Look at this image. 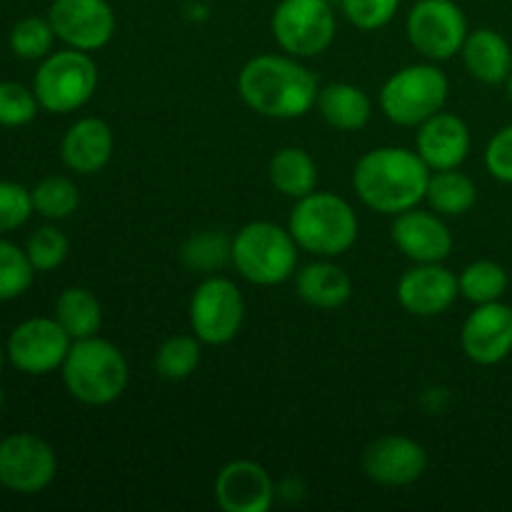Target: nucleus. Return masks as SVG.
Listing matches in <instances>:
<instances>
[{
	"instance_id": "nucleus-1",
	"label": "nucleus",
	"mask_w": 512,
	"mask_h": 512,
	"mask_svg": "<svg viewBox=\"0 0 512 512\" xmlns=\"http://www.w3.org/2000/svg\"><path fill=\"white\" fill-rule=\"evenodd\" d=\"M238 93L258 115L273 120L303 118L318 103V80L293 55H258L238 73Z\"/></svg>"
},
{
	"instance_id": "nucleus-2",
	"label": "nucleus",
	"mask_w": 512,
	"mask_h": 512,
	"mask_svg": "<svg viewBox=\"0 0 512 512\" xmlns=\"http://www.w3.org/2000/svg\"><path fill=\"white\" fill-rule=\"evenodd\" d=\"M433 170L418 150L385 145L365 153L353 170V188L370 210L398 215L418 208L425 200Z\"/></svg>"
},
{
	"instance_id": "nucleus-3",
	"label": "nucleus",
	"mask_w": 512,
	"mask_h": 512,
	"mask_svg": "<svg viewBox=\"0 0 512 512\" xmlns=\"http://www.w3.org/2000/svg\"><path fill=\"white\" fill-rule=\"evenodd\" d=\"M288 230L305 253H313L318 258H335L353 248L360 223L358 213L348 200L335 193L313 190L293 205Z\"/></svg>"
},
{
	"instance_id": "nucleus-4",
	"label": "nucleus",
	"mask_w": 512,
	"mask_h": 512,
	"mask_svg": "<svg viewBox=\"0 0 512 512\" xmlns=\"http://www.w3.org/2000/svg\"><path fill=\"white\" fill-rule=\"evenodd\" d=\"M63 383L83 405H110L128 388V360L110 340H73L63 363Z\"/></svg>"
},
{
	"instance_id": "nucleus-5",
	"label": "nucleus",
	"mask_w": 512,
	"mask_h": 512,
	"mask_svg": "<svg viewBox=\"0 0 512 512\" xmlns=\"http://www.w3.org/2000/svg\"><path fill=\"white\" fill-rule=\"evenodd\" d=\"M230 260L255 285H280L298 268V243L290 230L268 220H255L233 238Z\"/></svg>"
},
{
	"instance_id": "nucleus-6",
	"label": "nucleus",
	"mask_w": 512,
	"mask_h": 512,
	"mask_svg": "<svg viewBox=\"0 0 512 512\" xmlns=\"http://www.w3.org/2000/svg\"><path fill=\"white\" fill-rule=\"evenodd\" d=\"M448 100V78L438 65L418 63L398 70L380 90V110L403 128H418Z\"/></svg>"
},
{
	"instance_id": "nucleus-7",
	"label": "nucleus",
	"mask_w": 512,
	"mask_h": 512,
	"mask_svg": "<svg viewBox=\"0 0 512 512\" xmlns=\"http://www.w3.org/2000/svg\"><path fill=\"white\" fill-rule=\"evenodd\" d=\"M98 88V65L83 50H60L48 55L35 73L33 90L48 113L80 110Z\"/></svg>"
},
{
	"instance_id": "nucleus-8",
	"label": "nucleus",
	"mask_w": 512,
	"mask_h": 512,
	"mask_svg": "<svg viewBox=\"0 0 512 512\" xmlns=\"http://www.w3.org/2000/svg\"><path fill=\"white\" fill-rule=\"evenodd\" d=\"M275 43L293 58H315L333 45L338 20L328 0H280L273 10Z\"/></svg>"
},
{
	"instance_id": "nucleus-9",
	"label": "nucleus",
	"mask_w": 512,
	"mask_h": 512,
	"mask_svg": "<svg viewBox=\"0 0 512 512\" xmlns=\"http://www.w3.org/2000/svg\"><path fill=\"white\" fill-rule=\"evenodd\" d=\"M190 328L203 345H228L238 338L245 320V300L238 285L210 275L190 295Z\"/></svg>"
},
{
	"instance_id": "nucleus-10",
	"label": "nucleus",
	"mask_w": 512,
	"mask_h": 512,
	"mask_svg": "<svg viewBox=\"0 0 512 512\" xmlns=\"http://www.w3.org/2000/svg\"><path fill=\"white\" fill-rule=\"evenodd\" d=\"M405 30L413 48L428 60H450L463 50L468 20L455 0H418L410 8Z\"/></svg>"
},
{
	"instance_id": "nucleus-11",
	"label": "nucleus",
	"mask_w": 512,
	"mask_h": 512,
	"mask_svg": "<svg viewBox=\"0 0 512 512\" xmlns=\"http://www.w3.org/2000/svg\"><path fill=\"white\" fill-rule=\"evenodd\" d=\"M58 473L55 450L33 433H15L0 440V485L20 495L48 488Z\"/></svg>"
},
{
	"instance_id": "nucleus-12",
	"label": "nucleus",
	"mask_w": 512,
	"mask_h": 512,
	"mask_svg": "<svg viewBox=\"0 0 512 512\" xmlns=\"http://www.w3.org/2000/svg\"><path fill=\"white\" fill-rule=\"evenodd\" d=\"M73 338L55 318H30L8 338V358L20 373L48 375L63 368Z\"/></svg>"
},
{
	"instance_id": "nucleus-13",
	"label": "nucleus",
	"mask_w": 512,
	"mask_h": 512,
	"mask_svg": "<svg viewBox=\"0 0 512 512\" xmlns=\"http://www.w3.org/2000/svg\"><path fill=\"white\" fill-rule=\"evenodd\" d=\"M48 20L55 38L83 53L105 48L115 35V13L108 0H53Z\"/></svg>"
},
{
	"instance_id": "nucleus-14",
	"label": "nucleus",
	"mask_w": 512,
	"mask_h": 512,
	"mask_svg": "<svg viewBox=\"0 0 512 512\" xmlns=\"http://www.w3.org/2000/svg\"><path fill=\"white\" fill-rule=\"evenodd\" d=\"M428 455L418 440L408 435H383L363 453V470L373 483L385 488H405L423 478Z\"/></svg>"
},
{
	"instance_id": "nucleus-15",
	"label": "nucleus",
	"mask_w": 512,
	"mask_h": 512,
	"mask_svg": "<svg viewBox=\"0 0 512 512\" xmlns=\"http://www.w3.org/2000/svg\"><path fill=\"white\" fill-rule=\"evenodd\" d=\"M463 353L478 365H498L512 353V305H475L460 333Z\"/></svg>"
},
{
	"instance_id": "nucleus-16",
	"label": "nucleus",
	"mask_w": 512,
	"mask_h": 512,
	"mask_svg": "<svg viewBox=\"0 0 512 512\" xmlns=\"http://www.w3.org/2000/svg\"><path fill=\"white\" fill-rule=\"evenodd\" d=\"M215 503L225 512H268L275 503V483L255 460H233L215 478Z\"/></svg>"
},
{
	"instance_id": "nucleus-17",
	"label": "nucleus",
	"mask_w": 512,
	"mask_h": 512,
	"mask_svg": "<svg viewBox=\"0 0 512 512\" xmlns=\"http://www.w3.org/2000/svg\"><path fill=\"white\" fill-rule=\"evenodd\" d=\"M393 243L413 263H443L453 253V233L435 210L410 208L393 220Z\"/></svg>"
},
{
	"instance_id": "nucleus-18",
	"label": "nucleus",
	"mask_w": 512,
	"mask_h": 512,
	"mask_svg": "<svg viewBox=\"0 0 512 512\" xmlns=\"http://www.w3.org/2000/svg\"><path fill=\"white\" fill-rule=\"evenodd\" d=\"M458 275L443 263H415L398 283V300L418 318H435L458 300Z\"/></svg>"
},
{
	"instance_id": "nucleus-19",
	"label": "nucleus",
	"mask_w": 512,
	"mask_h": 512,
	"mask_svg": "<svg viewBox=\"0 0 512 512\" xmlns=\"http://www.w3.org/2000/svg\"><path fill=\"white\" fill-rule=\"evenodd\" d=\"M415 150L430 170L460 168L470 153V128L453 113H435L418 125Z\"/></svg>"
},
{
	"instance_id": "nucleus-20",
	"label": "nucleus",
	"mask_w": 512,
	"mask_h": 512,
	"mask_svg": "<svg viewBox=\"0 0 512 512\" xmlns=\"http://www.w3.org/2000/svg\"><path fill=\"white\" fill-rule=\"evenodd\" d=\"M113 130L100 118H80L68 128L60 143L65 168L78 175L100 173L113 158Z\"/></svg>"
},
{
	"instance_id": "nucleus-21",
	"label": "nucleus",
	"mask_w": 512,
	"mask_h": 512,
	"mask_svg": "<svg viewBox=\"0 0 512 512\" xmlns=\"http://www.w3.org/2000/svg\"><path fill=\"white\" fill-rule=\"evenodd\" d=\"M463 63L475 80L485 85L508 83L512 73V48L508 40L490 28H478L468 33L463 50Z\"/></svg>"
},
{
	"instance_id": "nucleus-22",
	"label": "nucleus",
	"mask_w": 512,
	"mask_h": 512,
	"mask_svg": "<svg viewBox=\"0 0 512 512\" xmlns=\"http://www.w3.org/2000/svg\"><path fill=\"white\" fill-rule=\"evenodd\" d=\"M295 290H298V298L310 308L338 310L353 295V280L340 265L318 260V263H310L298 270Z\"/></svg>"
},
{
	"instance_id": "nucleus-23",
	"label": "nucleus",
	"mask_w": 512,
	"mask_h": 512,
	"mask_svg": "<svg viewBox=\"0 0 512 512\" xmlns=\"http://www.w3.org/2000/svg\"><path fill=\"white\" fill-rule=\"evenodd\" d=\"M315 105H318V113L323 115L325 123L335 130H343V133L363 130L373 115V103H370L368 93L350 83H330L320 88Z\"/></svg>"
},
{
	"instance_id": "nucleus-24",
	"label": "nucleus",
	"mask_w": 512,
	"mask_h": 512,
	"mask_svg": "<svg viewBox=\"0 0 512 512\" xmlns=\"http://www.w3.org/2000/svg\"><path fill=\"white\" fill-rule=\"evenodd\" d=\"M268 178L278 193L300 200L318 188V163L303 148H280L270 158Z\"/></svg>"
},
{
	"instance_id": "nucleus-25",
	"label": "nucleus",
	"mask_w": 512,
	"mask_h": 512,
	"mask_svg": "<svg viewBox=\"0 0 512 512\" xmlns=\"http://www.w3.org/2000/svg\"><path fill=\"white\" fill-rule=\"evenodd\" d=\"M425 200H428L430 210H435L438 215L455 218V215H465L468 210H473V205L478 203V188H475L473 178L460 173L458 168L433 170Z\"/></svg>"
},
{
	"instance_id": "nucleus-26",
	"label": "nucleus",
	"mask_w": 512,
	"mask_h": 512,
	"mask_svg": "<svg viewBox=\"0 0 512 512\" xmlns=\"http://www.w3.org/2000/svg\"><path fill=\"white\" fill-rule=\"evenodd\" d=\"M55 320L73 340L93 338L103 325V308L88 288H65L55 300Z\"/></svg>"
},
{
	"instance_id": "nucleus-27",
	"label": "nucleus",
	"mask_w": 512,
	"mask_h": 512,
	"mask_svg": "<svg viewBox=\"0 0 512 512\" xmlns=\"http://www.w3.org/2000/svg\"><path fill=\"white\" fill-rule=\"evenodd\" d=\"M460 295L473 305L495 303L508 290V273L495 260H475L458 275Z\"/></svg>"
},
{
	"instance_id": "nucleus-28",
	"label": "nucleus",
	"mask_w": 512,
	"mask_h": 512,
	"mask_svg": "<svg viewBox=\"0 0 512 512\" xmlns=\"http://www.w3.org/2000/svg\"><path fill=\"white\" fill-rule=\"evenodd\" d=\"M30 195H33L35 213L48 220L70 218L80 205L78 188L65 175H48L30 190Z\"/></svg>"
},
{
	"instance_id": "nucleus-29",
	"label": "nucleus",
	"mask_w": 512,
	"mask_h": 512,
	"mask_svg": "<svg viewBox=\"0 0 512 512\" xmlns=\"http://www.w3.org/2000/svg\"><path fill=\"white\" fill-rule=\"evenodd\" d=\"M200 340L195 335H173L155 353V370L165 380H185L200 365Z\"/></svg>"
},
{
	"instance_id": "nucleus-30",
	"label": "nucleus",
	"mask_w": 512,
	"mask_h": 512,
	"mask_svg": "<svg viewBox=\"0 0 512 512\" xmlns=\"http://www.w3.org/2000/svg\"><path fill=\"white\" fill-rule=\"evenodd\" d=\"M35 268L28 260V253L15 243L0 238V303L15 300L33 285Z\"/></svg>"
},
{
	"instance_id": "nucleus-31",
	"label": "nucleus",
	"mask_w": 512,
	"mask_h": 512,
	"mask_svg": "<svg viewBox=\"0 0 512 512\" xmlns=\"http://www.w3.org/2000/svg\"><path fill=\"white\" fill-rule=\"evenodd\" d=\"M55 43V30L48 18H23L10 30V48L23 60L48 58Z\"/></svg>"
},
{
	"instance_id": "nucleus-32",
	"label": "nucleus",
	"mask_w": 512,
	"mask_h": 512,
	"mask_svg": "<svg viewBox=\"0 0 512 512\" xmlns=\"http://www.w3.org/2000/svg\"><path fill=\"white\" fill-rule=\"evenodd\" d=\"M70 243L58 228L53 225H45V228H38L28 238V245H25V253H28V260L33 263L35 273H50V270L60 268L68 258Z\"/></svg>"
},
{
	"instance_id": "nucleus-33",
	"label": "nucleus",
	"mask_w": 512,
	"mask_h": 512,
	"mask_svg": "<svg viewBox=\"0 0 512 512\" xmlns=\"http://www.w3.org/2000/svg\"><path fill=\"white\" fill-rule=\"evenodd\" d=\"M38 108L40 103L35 98V90H28L13 80L0 83V125L5 128L28 125L38 115Z\"/></svg>"
},
{
	"instance_id": "nucleus-34",
	"label": "nucleus",
	"mask_w": 512,
	"mask_h": 512,
	"mask_svg": "<svg viewBox=\"0 0 512 512\" xmlns=\"http://www.w3.org/2000/svg\"><path fill=\"white\" fill-rule=\"evenodd\" d=\"M230 250H233V240L228 243L218 233H200L183 245V260L188 268L210 273L230 258Z\"/></svg>"
},
{
	"instance_id": "nucleus-35",
	"label": "nucleus",
	"mask_w": 512,
	"mask_h": 512,
	"mask_svg": "<svg viewBox=\"0 0 512 512\" xmlns=\"http://www.w3.org/2000/svg\"><path fill=\"white\" fill-rule=\"evenodd\" d=\"M35 213L33 195L13 180H0V233L18 230Z\"/></svg>"
},
{
	"instance_id": "nucleus-36",
	"label": "nucleus",
	"mask_w": 512,
	"mask_h": 512,
	"mask_svg": "<svg viewBox=\"0 0 512 512\" xmlns=\"http://www.w3.org/2000/svg\"><path fill=\"white\" fill-rule=\"evenodd\" d=\"M343 13L355 28L378 30L395 18L400 0H340Z\"/></svg>"
},
{
	"instance_id": "nucleus-37",
	"label": "nucleus",
	"mask_w": 512,
	"mask_h": 512,
	"mask_svg": "<svg viewBox=\"0 0 512 512\" xmlns=\"http://www.w3.org/2000/svg\"><path fill=\"white\" fill-rule=\"evenodd\" d=\"M485 168L495 180L512 185V123L490 138L485 148Z\"/></svg>"
},
{
	"instance_id": "nucleus-38",
	"label": "nucleus",
	"mask_w": 512,
	"mask_h": 512,
	"mask_svg": "<svg viewBox=\"0 0 512 512\" xmlns=\"http://www.w3.org/2000/svg\"><path fill=\"white\" fill-rule=\"evenodd\" d=\"M3 405H5V393H3V388H0V410H3Z\"/></svg>"
},
{
	"instance_id": "nucleus-39",
	"label": "nucleus",
	"mask_w": 512,
	"mask_h": 512,
	"mask_svg": "<svg viewBox=\"0 0 512 512\" xmlns=\"http://www.w3.org/2000/svg\"><path fill=\"white\" fill-rule=\"evenodd\" d=\"M508 95H510V100H512V73H510V78H508Z\"/></svg>"
},
{
	"instance_id": "nucleus-40",
	"label": "nucleus",
	"mask_w": 512,
	"mask_h": 512,
	"mask_svg": "<svg viewBox=\"0 0 512 512\" xmlns=\"http://www.w3.org/2000/svg\"><path fill=\"white\" fill-rule=\"evenodd\" d=\"M0 368H3V345H0Z\"/></svg>"
}]
</instances>
